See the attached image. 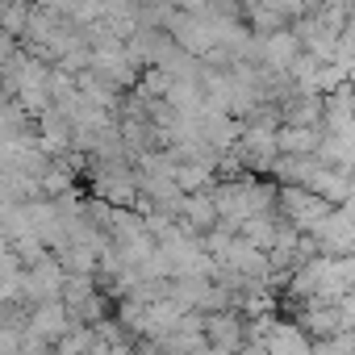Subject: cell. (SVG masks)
<instances>
[{"label":"cell","mask_w":355,"mask_h":355,"mask_svg":"<svg viewBox=\"0 0 355 355\" xmlns=\"http://www.w3.org/2000/svg\"><path fill=\"white\" fill-rule=\"evenodd\" d=\"M280 146H284V150H309V146H313V130H288V134L280 138Z\"/></svg>","instance_id":"cell-1"}]
</instances>
